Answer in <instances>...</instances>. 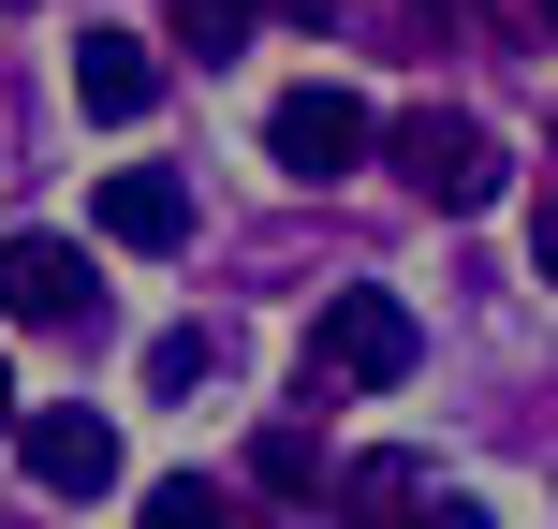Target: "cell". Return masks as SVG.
<instances>
[{"mask_svg":"<svg viewBox=\"0 0 558 529\" xmlns=\"http://www.w3.org/2000/svg\"><path fill=\"white\" fill-rule=\"evenodd\" d=\"M426 368V324L383 294V279H338L324 324H308V397H397Z\"/></svg>","mask_w":558,"mask_h":529,"instance_id":"1","label":"cell"},{"mask_svg":"<svg viewBox=\"0 0 558 529\" xmlns=\"http://www.w3.org/2000/svg\"><path fill=\"white\" fill-rule=\"evenodd\" d=\"M397 177H412L426 206H441V221H471V206H500V133H485V118H397Z\"/></svg>","mask_w":558,"mask_h":529,"instance_id":"2","label":"cell"},{"mask_svg":"<svg viewBox=\"0 0 558 529\" xmlns=\"http://www.w3.org/2000/svg\"><path fill=\"white\" fill-rule=\"evenodd\" d=\"M0 324H104V279H88L74 236H0Z\"/></svg>","mask_w":558,"mask_h":529,"instance_id":"3","label":"cell"},{"mask_svg":"<svg viewBox=\"0 0 558 529\" xmlns=\"http://www.w3.org/2000/svg\"><path fill=\"white\" fill-rule=\"evenodd\" d=\"M367 133H383V118H367V104H353V88H338V74L279 88V118H265L279 177H353V163H367Z\"/></svg>","mask_w":558,"mask_h":529,"instance_id":"4","label":"cell"},{"mask_svg":"<svg viewBox=\"0 0 558 529\" xmlns=\"http://www.w3.org/2000/svg\"><path fill=\"white\" fill-rule=\"evenodd\" d=\"M15 456H29L45 501H104V485H118V426L88 412V397H45V412L15 426Z\"/></svg>","mask_w":558,"mask_h":529,"instance_id":"5","label":"cell"},{"mask_svg":"<svg viewBox=\"0 0 558 529\" xmlns=\"http://www.w3.org/2000/svg\"><path fill=\"white\" fill-rule=\"evenodd\" d=\"M88 221H104L118 251H177V236H192V177H177V163H118Z\"/></svg>","mask_w":558,"mask_h":529,"instance_id":"6","label":"cell"},{"mask_svg":"<svg viewBox=\"0 0 558 529\" xmlns=\"http://www.w3.org/2000/svg\"><path fill=\"white\" fill-rule=\"evenodd\" d=\"M74 104L104 118V133L162 104V59H147V29H88V45H74Z\"/></svg>","mask_w":558,"mask_h":529,"instance_id":"7","label":"cell"},{"mask_svg":"<svg viewBox=\"0 0 558 529\" xmlns=\"http://www.w3.org/2000/svg\"><path fill=\"white\" fill-rule=\"evenodd\" d=\"M324 501H338V529H426V456H397V442H383V456H353Z\"/></svg>","mask_w":558,"mask_h":529,"instance_id":"8","label":"cell"},{"mask_svg":"<svg viewBox=\"0 0 558 529\" xmlns=\"http://www.w3.org/2000/svg\"><path fill=\"white\" fill-rule=\"evenodd\" d=\"M251 485H265V501H324V442H308V426H265V442H251Z\"/></svg>","mask_w":558,"mask_h":529,"instance_id":"9","label":"cell"},{"mask_svg":"<svg viewBox=\"0 0 558 529\" xmlns=\"http://www.w3.org/2000/svg\"><path fill=\"white\" fill-rule=\"evenodd\" d=\"M133 529H235V501H221L206 471H162V485H147V515H133Z\"/></svg>","mask_w":558,"mask_h":529,"instance_id":"10","label":"cell"},{"mask_svg":"<svg viewBox=\"0 0 558 529\" xmlns=\"http://www.w3.org/2000/svg\"><path fill=\"white\" fill-rule=\"evenodd\" d=\"M206 368H221V338H206V324H162V338H147V383H162V397H192Z\"/></svg>","mask_w":558,"mask_h":529,"instance_id":"11","label":"cell"},{"mask_svg":"<svg viewBox=\"0 0 558 529\" xmlns=\"http://www.w3.org/2000/svg\"><path fill=\"white\" fill-rule=\"evenodd\" d=\"M177 45H192V59H235V45H251V0H177Z\"/></svg>","mask_w":558,"mask_h":529,"instance_id":"12","label":"cell"},{"mask_svg":"<svg viewBox=\"0 0 558 529\" xmlns=\"http://www.w3.org/2000/svg\"><path fill=\"white\" fill-rule=\"evenodd\" d=\"M530 265H544V279H558V192H544V221H530Z\"/></svg>","mask_w":558,"mask_h":529,"instance_id":"13","label":"cell"},{"mask_svg":"<svg viewBox=\"0 0 558 529\" xmlns=\"http://www.w3.org/2000/svg\"><path fill=\"white\" fill-rule=\"evenodd\" d=\"M426 529H485V501H441V515H426Z\"/></svg>","mask_w":558,"mask_h":529,"instance_id":"14","label":"cell"},{"mask_svg":"<svg viewBox=\"0 0 558 529\" xmlns=\"http://www.w3.org/2000/svg\"><path fill=\"white\" fill-rule=\"evenodd\" d=\"M0 426H29V397H15V368H0Z\"/></svg>","mask_w":558,"mask_h":529,"instance_id":"15","label":"cell"},{"mask_svg":"<svg viewBox=\"0 0 558 529\" xmlns=\"http://www.w3.org/2000/svg\"><path fill=\"white\" fill-rule=\"evenodd\" d=\"M514 15H530V29H544V15H558V0H514Z\"/></svg>","mask_w":558,"mask_h":529,"instance_id":"16","label":"cell"}]
</instances>
